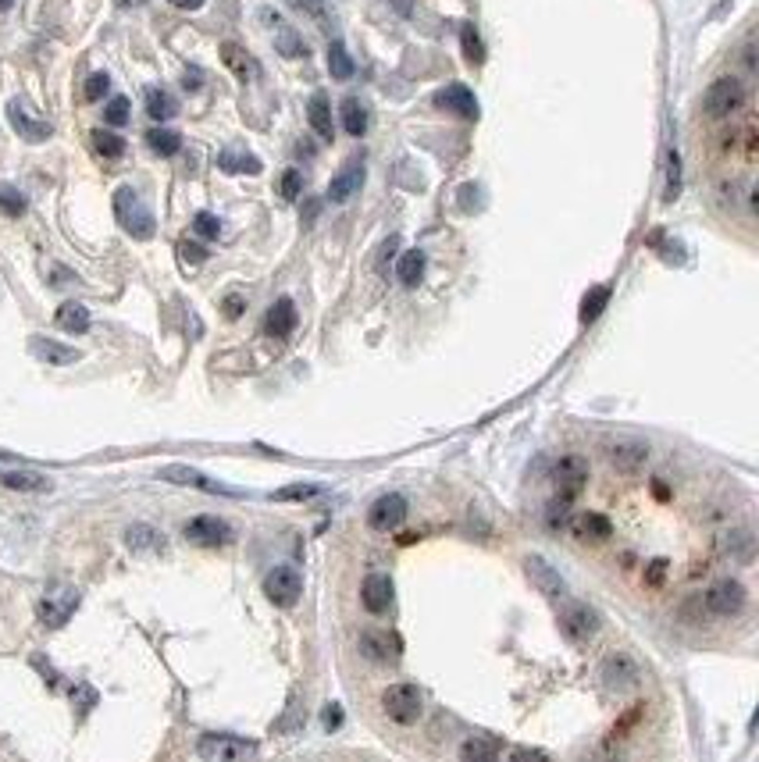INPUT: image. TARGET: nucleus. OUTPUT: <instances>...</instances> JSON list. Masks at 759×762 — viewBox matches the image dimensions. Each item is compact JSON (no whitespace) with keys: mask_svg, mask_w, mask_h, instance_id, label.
Here are the masks:
<instances>
[{"mask_svg":"<svg viewBox=\"0 0 759 762\" xmlns=\"http://www.w3.org/2000/svg\"><path fill=\"white\" fill-rule=\"evenodd\" d=\"M435 104L446 107V111H453V114H460V118H478V100H474V93L467 90V86H460V82L446 86V90L435 97Z\"/></svg>","mask_w":759,"mask_h":762,"instance_id":"18","label":"nucleus"},{"mask_svg":"<svg viewBox=\"0 0 759 762\" xmlns=\"http://www.w3.org/2000/svg\"><path fill=\"white\" fill-rule=\"evenodd\" d=\"M663 567H667V563H663V560H656V563H653V570H649V581H653V584L660 581V577H663Z\"/></svg>","mask_w":759,"mask_h":762,"instance_id":"54","label":"nucleus"},{"mask_svg":"<svg viewBox=\"0 0 759 762\" xmlns=\"http://www.w3.org/2000/svg\"><path fill=\"white\" fill-rule=\"evenodd\" d=\"M0 485L15 488V492H50V478L36 471H11V474H0Z\"/></svg>","mask_w":759,"mask_h":762,"instance_id":"26","label":"nucleus"},{"mask_svg":"<svg viewBox=\"0 0 759 762\" xmlns=\"http://www.w3.org/2000/svg\"><path fill=\"white\" fill-rule=\"evenodd\" d=\"M218 168L221 171H232V175H239V171H246V175H257L261 171V161L250 154H236V150H225V154L218 157Z\"/></svg>","mask_w":759,"mask_h":762,"instance_id":"34","label":"nucleus"},{"mask_svg":"<svg viewBox=\"0 0 759 762\" xmlns=\"http://www.w3.org/2000/svg\"><path fill=\"white\" fill-rule=\"evenodd\" d=\"M11 4H15V0H0V11H8Z\"/></svg>","mask_w":759,"mask_h":762,"instance_id":"55","label":"nucleus"},{"mask_svg":"<svg viewBox=\"0 0 759 762\" xmlns=\"http://www.w3.org/2000/svg\"><path fill=\"white\" fill-rule=\"evenodd\" d=\"M706 609L713 617H738L745 609V584L742 581H717L706 592Z\"/></svg>","mask_w":759,"mask_h":762,"instance_id":"9","label":"nucleus"},{"mask_svg":"<svg viewBox=\"0 0 759 762\" xmlns=\"http://www.w3.org/2000/svg\"><path fill=\"white\" fill-rule=\"evenodd\" d=\"M168 4H175V8H182V11H196L204 0H168Z\"/></svg>","mask_w":759,"mask_h":762,"instance_id":"53","label":"nucleus"},{"mask_svg":"<svg viewBox=\"0 0 759 762\" xmlns=\"http://www.w3.org/2000/svg\"><path fill=\"white\" fill-rule=\"evenodd\" d=\"M118 4H122V8H125V4H136V0H118Z\"/></svg>","mask_w":759,"mask_h":762,"instance_id":"56","label":"nucleus"},{"mask_svg":"<svg viewBox=\"0 0 759 762\" xmlns=\"http://www.w3.org/2000/svg\"><path fill=\"white\" fill-rule=\"evenodd\" d=\"M79 602H82V595H79V588H50L47 595L40 599V620H43V627H65L68 620H72V613L79 609Z\"/></svg>","mask_w":759,"mask_h":762,"instance_id":"5","label":"nucleus"},{"mask_svg":"<svg viewBox=\"0 0 759 762\" xmlns=\"http://www.w3.org/2000/svg\"><path fill=\"white\" fill-rule=\"evenodd\" d=\"M425 264H428V260H425V253H421V250L403 253L400 264H396V278H400L407 289H414V285L425 278Z\"/></svg>","mask_w":759,"mask_h":762,"instance_id":"28","label":"nucleus"},{"mask_svg":"<svg viewBox=\"0 0 759 762\" xmlns=\"http://www.w3.org/2000/svg\"><path fill=\"white\" fill-rule=\"evenodd\" d=\"M603 681H606V688H613V691L631 688V684L638 681L635 659L631 656H610L606 659V666H603Z\"/></svg>","mask_w":759,"mask_h":762,"instance_id":"20","label":"nucleus"},{"mask_svg":"<svg viewBox=\"0 0 759 762\" xmlns=\"http://www.w3.org/2000/svg\"><path fill=\"white\" fill-rule=\"evenodd\" d=\"M8 118H11V125H15L18 136L29 139V143H43V139H50V132H54L47 122L29 118V114L22 111V104H8Z\"/></svg>","mask_w":759,"mask_h":762,"instance_id":"23","label":"nucleus"},{"mask_svg":"<svg viewBox=\"0 0 759 762\" xmlns=\"http://www.w3.org/2000/svg\"><path fill=\"white\" fill-rule=\"evenodd\" d=\"M104 122L107 125H125V122H129V100H125V97L111 100V104L104 107Z\"/></svg>","mask_w":759,"mask_h":762,"instance_id":"42","label":"nucleus"},{"mask_svg":"<svg viewBox=\"0 0 759 762\" xmlns=\"http://www.w3.org/2000/svg\"><path fill=\"white\" fill-rule=\"evenodd\" d=\"M343 129L350 132V136H364V132H368V111H364V104H360L357 97L343 100Z\"/></svg>","mask_w":759,"mask_h":762,"instance_id":"30","label":"nucleus"},{"mask_svg":"<svg viewBox=\"0 0 759 762\" xmlns=\"http://www.w3.org/2000/svg\"><path fill=\"white\" fill-rule=\"evenodd\" d=\"M360 649L378 663H396L403 656V641L392 631H364L360 634Z\"/></svg>","mask_w":759,"mask_h":762,"instance_id":"13","label":"nucleus"},{"mask_svg":"<svg viewBox=\"0 0 759 762\" xmlns=\"http://www.w3.org/2000/svg\"><path fill=\"white\" fill-rule=\"evenodd\" d=\"M460 43H464V57L471 61V65H482L485 61V47H482V36H478V29H474L471 22L460 29Z\"/></svg>","mask_w":759,"mask_h":762,"instance_id":"38","label":"nucleus"},{"mask_svg":"<svg viewBox=\"0 0 759 762\" xmlns=\"http://www.w3.org/2000/svg\"><path fill=\"white\" fill-rule=\"evenodd\" d=\"M186 538L193 545H204V549H218V545L232 542V527H229V520L214 517V513H204V517H193L186 524Z\"/></svg>","mask_w":759,"mask_h":762,"instance_id":"8","label":"nucleus"},{"mask_svg":"<svg viewBox=\"0 0 759 762\" xmlns=\"http://www.w3.org/2000/svg\"><path fill=\"white\" fill-rule=\"evenodd\" d=\"M681 193V157L678 150H670L667 154V193H663V200H678Z\"/></svg>","mask_w":759,"mask_h":762,"instance_id":"40","label":"nucleus"},{"mask_svg":"<svg viewBox=\"0 0 759 762\" xmlns=\"http://www.w3.org/2000/svg\"><path fill=\"white\" fill-rule=\"evenodd\" d=\"M296 321H300V317H296L293 300H278L275 307L268 310V317H264V332H268L271 339H289Z\"/></svg>","mask_w":759,"mask_h":762,"instance_id":"19","label":"nucleus"},{"mask_svg":"<svg viewBox=\"0 0 759 762\" xmlns=\"http://www.w3.org/2000/svg\"><path fill=\"white\" fill-rule=\"evenodd\" d=\"M314 495H321V485H289V488H278L275 499L286 503V499H314Z\"/></svg>","mask_w":759,"mask_h":762,"instance_id":"44","label":"nucleus"},{"mask_svg":"<svg viewBox=\"0 0 759 762\" xmlns=\"http://www.w3.org/2000/svg\"><path fill=\"white\" fill-rule=\"evenodd\" d=\"M307 118H311L314 132H318L321 139H332V104H328L325 93H314L311 97V107H307Z\"/></svg>","mask_w":759,"mask_h":762,"instance_id":"25","label":"nucleus"},{"mask_svg":"<svg viewBox=\"0 0 759 762\" xmlns=\"http://www.w3.org/2000/svg\"><path fill=\"white\" fill-rule=\"evenodd\" d=\"M193 228H196V236H204V239H218L221 236V221L214 218V214H207V211L196 214Z\"/></svg>","mask_w":759,"mask_h":762,"instance_id":"41","label":"nucleus"},{"mask_svg":"<svg viewBox=\"0 0 759 762\" xmlns=\"http://www.w3.org/2000/svg\"><path fill=\"white\" fill-rule=\"evenodd\" d=\"M360 186H364V164L350 161L332 179V186H328V200H332V203H346L353 193H360Z\"/></svg>","mask_w":759,"mask_h":762,"instance_id":"17","label":"nucleus"},{"mask_svg":"<svg viewBox=\"0 0 759 762\" xmlns=\"http://www.w3.org/2000/svg\"><path fill=\"white\" fill-rule=\"evenodd\" d=\"M321 723H325L328 730H335V727H339V723H343V709H339V706H335V702H332V706L325 709V716H321Z\"/></svg>","mask_w":759,"mask_h":762,"instance_id":"50","label":"nucleus"},{"mask_svg":"<svg viewBox=\"0 0 759 762\" xmlns=\"http://www.w3.org/2000/svg\"><path fill=\"white\" fill-rule=\"evenodd\" d=\"M29 349H33L36 360H43V364H54V367H68V364H75V360H79V349H75V346H65V342H54V339H43V335H33Z\"/></svg>","mask_w":759,"mask_h":762,"instance_id":"15","label":"nucleus"},{"mask_svg":"<svg viewBox=\"0 0 759 762\" xmlns=\"http://www.w3.org/2000/svg\"><path fill=\"white\" fill-rule=\"evenodd\" d=\"M610 463L617 471H638L645 460H649V446L645 442H617V446L606 449Z\"/></svg>","mask_w":759,"mask_h":762,"instance_id":"21","label":"nucleus"},{"mask_svg":"<svg viewBox=\"0 0 759 762\" xmlns=\"http://www.w3.org/2000/svg\"><path fill=\"white\" fill-rule=\"evenodd\" d=\"M179 253H182V260H186V264H204V260H207V250H204V246H200V243H189V239H182V243H179Z\"/></svg>","mask_w":759,"mask_h":762,"instance_id":"48","label":"nucleus"},{"mask_svg":"<svg viewBox=\"0 0 759 762\" xmlns=\"http://www.w3.org/2000/svg\"><path fill=\"white\" fill-rule=\"evenodd\" d=\"M296 11H303V15H311V18H325V0H289Z\"/></svg>","mask_w":759,"mask_h":762,"instance_id":"49","label":"nucleus"},{"mask_svg":"<svg viewBox=\"0 0 759 762\" xmlns=\"http://www.w3.org/2000/svg\"><path fill=\"white\" fill-rule=\"evenodd\" d=\"M115 218L132 239H150L154 236V214H150L147 203L139 200L136 189L122 186L115 193Z\"/></svg>","mask_w":759,"mask_h":762,"instance_id":"1","label":"nucleus"},{"mask_svg":"<svg viewBox=\"0 0 759 762\" xmlns=\"http://www.w3.org/2000/svg\"><path fill=\"white\" fill-rule=\"evenodd\" d=\"M599 627H603V620H599V613L588 606V602H571V606L560 609V631H564V638L574 641V645L592 641L599 634Z\"/></svg>","mask_w":759,"mask_h":762,"instance_id":"3","label":"nucleus"},{"mask_svg":"<svg viewBox=\"0 0 759 762\" xmlns=\"http://www.w3.org/2000/svg\"><path fill=\"white\" fill-rule=\"evenodd\" d=\"M221 61H225V68H229L239 82L257 79V61H253V54H246L239 43H221Z\"/></svg>","mask_w":759,"mask_h":762,"instance_id":"22","label":"nucleus"},{"mask_svg":"<svg viewBox=\"0 0 759 762\" xmlns=\"http://www.w3.org/2000/svg\"><path fill=\"white\" fill-rule=\"evenodd\" d=\"M54 321H58V328H65V332L82 335L90 328V310L82 307V303H61Z\"/></svg>","mask_w":759,"mask_h":762,"instance_id":"27","label":"nucleus"},{"mask_svg":"<svg viewBox=\"0 0 759 762\" xmlns=\"http://www.w3.org/2000/svg\"><path fill=\"white\" fill-rule=\"evenodd\" d=\"M147 146L157 157H175L182 150V136L172 129H150L147 132Z\"/></svg>","mask_w":759,"mask_h":762,"instance_id":"29","label":"nucleus"},{"mask_svg":"<svg viewBox=\"0 0 759 762\" xmlns=\"http://www.w3.org/2000/svg\"><path fill=\"white\" fill-rule=\"evenodd\" d=\"M606 303H610V289H606V285H592V289L585 292V300H581V321H585V325L596 321Z\"/></svg>","mask_w":759,"mask_h":762,"instance_id":"33","label":"nucleus"},{"mask_svg":"<svg viewBox=\"0 0 759 762\" xmlns=\"http://www.w3.org/2000/svg\"><path fill=\"white\" fill-rule=\"evenodd\" d=\"M93 150H97L100 157H107V161H118V157L125 154V139L107 129H97L93 132Z\"/></svg>","mask_w":759,"mask_h":762,"instance_id":"35","label":"nucleus"},{"mask_svg":"<svg viewBox=\"0 0 759 762\" xmlns=\"http://www.w3.org/2000/svg\"><path fill=\"white\" fill-rule=\"evenodd\" d=\"M499 755V745L496 741H485V738H471L460 745V759H474V762H485V759H496Z\"/></svg>","mask_w":759,"mask_h":762,"instance_id":"37","label":"nucleus"},{"mask_svg":"<svg viewBox=\"0 0 759 762\" xmlns=\"http://www.w3.org/2000/svg\"><path fill=\"white\" fill-rule=\"evenodd\" d=\"M353 57L346 54V47L339 40H332V47H328V72H332V79H339V82H346V79H353Z\"/></svg>","mask_w":759,"mask_h":762,"instance_id":"32","label":"nucleus"},{"mask_svg":"<svg viewBox=\"0 0 759 762\" xmlns=\"http://www.w3.org/2000/svg\"><path fill=\"white\" fill-rule=\"evenodd\" d=\"M571 531L578 538H592V542H603V538L613 535L610 520H606L603 513H578V517L571 520Z\"/></svg>","mask_w":759,"mask_h":762,"instance_id":"24","label":"nucleus"},{"mask_svg":"<svg viewBox=\"0 0 759 762\" xmlns=\"http://www.w3.org/2000/svg\"><path fill=\"white\" fill-rule=\"evenodd\" d=\"M200 82H204V75H200V72H186L182 86H186V90H200Z\"/></svg>","mask_w":759,"mask_h":762,"instance_id":"52","label":"nucleus"},{"mask_svg":"<svg viewBox=\"0 0 759 762\" xmlns=\"http://www.w3.org/2000/svg\"><path fill=\"white\" fill-rule=\"evenodd\" d=\"M147 114L154 122H168V118L179 114V104H175V97H168V93L154 86V90H147Z\"/></svg>","mask_w":759,"mask_h":762,"instance_id":"31","label":"nucleus"},{"mask_svg":"<svg viewBox=\"0 0 759 762\" xmlns=\"http://www.w3.org/2000/svg\"><path fill=\"white\" fill-rule=\"evenodd\" d=\"M524 574H528V581L535 584V592L549 595V599H556V595L567 592V584H564V577H560V570H556L549 560H542V556H528V560H524Z\"/></svg>","mask_w":759,"mask_h":762,"instance_id":"11","label":"nucleus"},{"mask_svg":"<svg viewBox=\"0 0 759 762\" xmlns=\"http://www.w3.org/2000/svg\"><path fill=\"white\" fill-rule=\"evenodd\" d=\"M403 520H407V499L403 495H382L368 510V527H375V531H392Z\"/></svg>","mask_w":759,"mask_h":762,"instance_id":"12","label":"nucleus"},{"mask_svg":"<svg viewBox=\"0 0 759 762\" xmlns=\"http://www.w3.org/2000/svg\"><path fill=\"white\" fill-rule=\"evenodd\" d=\"M300 592H303V577L296 567H275V570H268V577H264V595L282 609L296 606V602H300Z\"/></svg>","mask_w":759,"mask_h":762,"instance_id":"7","label":"nucleus"},{"mask_svg":"<svg viewBox=\"0 0 759 762\" xmlns=\"http://www.w3.org/2000/svg\"><path fill=\"white\" fill-rule=\"evenodd\" d=\"M553 481H556L560 499L571 503L574 495H578L581 488H585V481H588V463L581 460V456H564V460L553 467Z\"/></svg>","mask_w":759,"mask_h":762,"instance_id":"10","label":"nucleus"},{"mask_svg":"<svg viewBox=\"0 0 759 762\" xmlns=\"http://www.w3.org/2000/svg\"><path fill=\"white\" fill-rule=\"evenodd\" d=\"M107 90H111V79H107L104 72H97V75H90V79H86V100H100Z\"/></svg>","mask_w":759,"mask_h":762,"instance_id":"47","label":"nucleus"},{"mask_svg":"<svg viewBox=\"0 0 759 762\" xmlns=\"http://www.w3.org/2000/svg\"><path fill=\"white\" fill-rule=\"evenodd\" d=\"M0 211H4V214H15V218H18V214L25 211V200L15 193V189H0Z\"/></svg>","mask_w":759,"mask_h":762,"instance_id":"46","label":"nucleus"},{"mask_svg":"<svg viewBox=\"0 0 759 762\" xmlns=\"http://www.w3.org/2000/svg\"><path fill=\"white\" fill-rule=\"evenodd\" d=\"M278 50H282V54H286V57H300V54H307V47H303V40L293 33V29H282V33H278Z\"/></svg>","mask_w":759,"mask_h":762,"instance_id":"45","label":"nucleus"},{"mask_svg":"<svg viewBox=\"0 0 759 762\" xmlns=\"http://www.w3.org/2000/svg\"><path fill=\"white\" fill-rule=\"evenodd\" d=\"M278 193L286 196V200H296V196L303 193V179H300V171H296V168L282 171V182H278Z\"/></svg>","mask_w":759,"mask_h":762,"instance_id":"43","label":"nucleus"},{"mask_svg":"<svg viewBox=\"0 0 759 762\" xmlns=\"http://www.w3.org/2000/svg\"><path fill=\"white\" fill-rule=\"evenodd\" d=\"M196 755L211 762H236L246 759V755H257V745L236 738V734H204L200 745H196Z\"/></svg>","mask_w":759,"mask_h":762,"instance_id":"4","label":"nucleus"},{"mask_svg":"<svg viewBox=\"0 0 759 762\" xmlns=\"http://www.w3.org/2000/svg\"><path fill=\"white\" fill-rule=\"evenodd\" d=\"M125 542H129V545H132V549H136V552H143V549H161V545H164V538L157 535L154 527H147V524H136V527H129V531H125Z\"/></svg>","mask_w":759,"mask_h":762,"instance_id":"36","label":"nucleus"},{"mask_svg":"<svg viewBox=\"0 0 759 762\" xmlns=\"http://www.w3.org/2000/svg\"><path fill=\"white\" fill-rule=\"evenodd\" d=\"M239 314H243V296H229V300H225V317L236 321Z\"/></svg>","mask_w":759,"mask_h":762,"instance_id":"51","label":"nucleus"},{"mask_svg":"<svg viewBox=\"0 0 759 762\" xmlns=\"http://www.w3.org/2000/svg\"><path fill=\"white\" fill-rule=\"evenodd\" d=\"M382 709L392 723H414L421 716V691L414 684H392L382 695Z\"/></svg>","mask_w":759,"mask_h":762,"instance_id":"6","label":"nucleus"},{"mask_svg":"<svg viewBox=\"0 0 759 762\" xmlns=\"http://www.w3.org/2000/svg\"><path fill=\"white\" fill-rule=\"evenodd\" d=\"M164 481H175V485H193V488H204V492H214V495H239L236 488L229 485H218V481H211L207 474L193 471V467H164L161 471Z\"/></svg>","mask_w":759,"mask_h":762,"instance_id":"16","label":"nucleus"},{"mask_svg":"<svg viewBox=\"0 0 759 762\" xmlns=\"http://www.w3.org/2000/svg\"><path fill=\"white\" fill-rule=\"evenodd\" d=\"M702 107H706V114L710 118H731V114H738L745 107V86L742 79H735V75H724V79H717L706 90V97H702Z\"/></svg>","mask_w":759,"mask_h":762,"instance_id":"2","label":"nucleus"},{"mask_svg":"<svg viewBox=\"0 0 759 762\" xmlns=\"http://www.w3.org/2000/svg\"><path fill=\"white\" fill-rule=\"evenodd\" d=\"M724 552H731V556L749 563L752 560V535L749 531H731V535L724 538Z\"/></svg>","mask_w":759,"mask_h":762,"instance_id":"39","label":"nucleus"},{"mask_svg":"<svg viewBox=\"0 0 759 762\" xmlns=\"http://www.w3.org/2000/svg\"><path fill=\"white\" fill-rule=\"evenodd\" d=\"M360 602H364V609H368V613L382 617L385 609L392 606V581H389V574H371L368 581H364V588H360Z\"/></svg>","mask_w":759,"mask_h":762,"instance_id":"14","label":"nucleus"}]
</instances>
